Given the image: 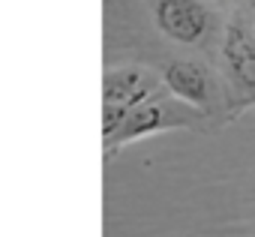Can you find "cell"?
<instances>
[{"instance_id": "cell-1", "label": "cell", "mask_w": 255, "mask_h": 237, "mask_svg": "<svg viewBox=\"0 0 255 237\" xmlns=\"http://www.w3.org/2000/svg\"><path fill=\"white\" fill-rule=\"evenodd\" d=\"M207 114H201L198 108L180 102V99H159L150 96L147 102H141L138 108L129 111L126 123L105 141V153H114L117 147L129 144L135 138H144V135H153V132H165V129H180V126H201Z\"/></svg>"}, {"instance_id": "cell-2", "label": "cell", "mask_w": 255, "mask_h": 237, "mask_svg": "<svg viewBox=\"0 0 255 237\" xmlns=\"http://www.w3.org/2000/svg\"><path fill=\"white\" fill-rule=\"evenodd\" d=\"M222 60H225V75L231 84L234 108L255 102V36L240 15H234L225 27Z\"/></svg>"}, {"instance_id": "cell-3", "label": "cell", "mask_w": 255, "mask_h": 237, "mask_svg": "<svg viewBox=\"0 0 255 237\" xmlns=\"http://www.w3.org/2000/svg\"><path fill=\"white\" fill-rule=\"evenodd\" d=\"M159 30L180 45H201L213 27V15L198 0H159L156 3Z\"/></svg>"}, {"instance_id": "cell-4", "label": "cell", "mask_w": 255, "mask_h": 237, "mask_svg": "<svg viewBox=\"0 0 255 237\" xmlns=\"http://www.w3.org/2000/svg\"><path fill=\"white\" fill-rule=\"evenodd\" d=\"M162 84L171 90L174 99L198 108L201 114H210L216 105V81L210 69L198 60H168L162 66Z\"/></svg>"}, {"instance_id": "cell-5", "label": "cell", "mask_w": 255, "mask_h": 237, "mask_svg": "<svg viewBox=\"0 0 255 237\" xmlns=\"http://www.w3.org/2000/svg\"><path fill=\"white\" fill-rule=\"evenodd\" d=\"M159 93V81L141 69V66H114L105 69L102 78V99L105 105H123V108H138L150 96Z\"/></svg>"}]
</instances>
